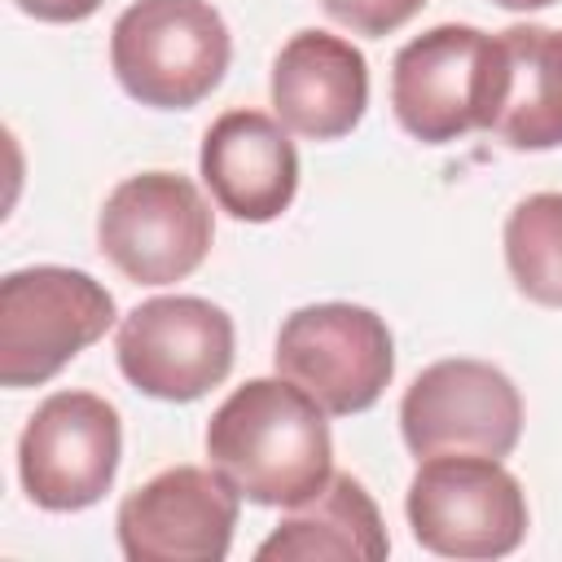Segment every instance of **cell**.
I'll return each instance as SVG.
<instances>
[{
    "mask_svg": "<svg viewBox=\"0 0 562 562\" xmlns=\"http://www.w3.org/2000/svg\"><path fill=\"white\" fill-rule=\"evenodd\" d=\"M404 514L422 549L465 562L514 553L531 518L522 483L501 465V457L483 452L422 457L404 496Z\"/></svg>",
    "mask_w": 562,
    "mask_h": 562,
    "instance_id": "3",
    "label": "cell"
},
{
    "mask_svg": "<svg viewBox=\"0 0 562 562\" xmlns=\"http://www.w3.org/2000/svg\"><path fill=\"white\" fill-rule=\"evenodd\" d=\"M272 360L329 417H351L382 400L395 373V342L373 307L307 303L281 321Z\"/></svg>",
    "mask_w": 562,
    "mask_h": 562,
    "instance_id": "6",
    "label": "cell"
},
{
    "mask_svg": "<svg viewBox=\"0 0 562 562\" xmlns=\"http://www.w3.org/2000/svg\"><path fill=\"white\" fill-rule=\"evenodd\" d=\"M215 220L180 171H140L110 189L97 215L101 255L136 285L184 281L211 250Z\"/></svg>",
    "mask_w": 562,
    "mask_h": 562,
    "instance_id": "7",
    "label": "cell"
},
{
    "mask_svg": "<svg viewBox=\"0 0 562 562\" xmlns=\"http://www.w3.org/2000/svg\"><path fill=\"white\" fill-rule=\"evenodd\" d=\"M241 492L211 465H171L123 496L119 549L127 562H220L233 549Z\"/></svg>",
    "mask_w": 562,
    "mask_h": 562,
    "instance_id": "11",
    "label": "cell"
},
{
    "mask_svg": "<svg viewBox=\"0 0 562 562\" xmlns=\"http://www.w3.org/2000/svg\"><path fill=\"white\" fill-rule=\"evenodd\" d=\"M13 4L40 22H83L101 9V0H13Z\"/></svg>",
    "mask_w": 562,
    "mask_h": 562,
    "instance_id": "18",
    "label": "cell"
},
{
    "mask_svg": "<svg viewBox=\"0 0 562 562\" xmlns=\"http://www.w3.org/2000/svg\"><path fill=\"white\" fill-rule=\"evenodd\" d=\"M114 325V294L61 263L18 268L0 281V382L44 386Z\"/></svg>",
    "mask_w": 562,
    "mask_h": 562,
    "instance_id": "5",
    "label": "cell"
},
{
    "mask_svg": "<svg viewBox=\"0 0 562 562\" xmlns=\"http://www.w3.org/2000/svg\"><path fill=\"white\" fill-rule=\"evenodd\" d=\"M119 457V408L92 391H57L31 413L18 439V479L40 509L75 514L110 492Z\"/></svg>",
    "mask_w": 562,
    "mask_h": 562,
    "instance_id": "9",
    "label": "cell"
},
{
    "mask_svg": "<svg viewBox=\"0 0 562 562\" xmlns=\"http://www.w3.org/2000/svg\"><path fill=\"white\" fill-rule=\"evenodd\" d=\"M228 57V26L206 0H136L110 31L114 79L154 110H189L211 97Z\"/></svg>",
    "mask_w": 562,
    "mask_h": 562,
    "instance_id": "2",
    "label": "cell"
},
{
    "mask_svg": "<svg viewBox=\"0 0 562 562\" xmlns=\"http://www.w3.org/2000/svg\"><path fill=\"white\" fill-rule=\"evenodd\" d=\"M492 4H501V9H514V13H531V9H549L553 0H492Z\"/></svg>",
    "mask_w": 562,
    "mask_h": 562,
    "instance_id": "19",
    "label": "cell"
},
{
    "mask_svg": "<svg viewBox=\"0 0 562 562\" xmlns=\"http://www.w3.org/2000/svg\"><path fill=\"white\" fill-rule=\"evenodd\" d=\"M369 105L364 53L329 31H299L272 61V110L307 140L347 136Z\"/></svg>",
    "mask_w": 562,
    "mask_h": 562,
    "instance_id": "13",
    "label": "cell"
},
{
    "mask_svg": "<svg viewBox=\"0 0 562 562\" xmlns=\"http://www.w3.org/2000/svg\"><path fill=\"white\" fill-rule=\"evenodd\" d=\"M400 435L417 461L443 452L509 457L522 435V395L487 360H435L400 400Z\"/></svg>",
    "mask_w": 562,
    "mask_h": 562,
    "instance_id": "10",
    "label": "cell"
},
{
    "mask_svg": "<svg viewBox=\"0 0 562 562\" xmlns=\"http://www.w3.org/2000/svg\"><path fill=\"white\" fill-rule=\"evenodd\" d=\"M505 268L540 307H562V193H531L505 220Z\"/></svg>",
    "mask_w": 562,
    "mask_h": 562,
    "instance_id": "16",
    "label": "cell"
},
{
    "mask_svg": "<svg viewBox=\"0 0 562 562\" xmlns=\"http://www.w3.org/2000/svg\"><path fill=\"white\" fill-rule=\"evenodd\" d=\"M233 316L198 294H162L136 303L114 334L123 378L167 404L202 400L233 369Z\"/></svg>",
    "mask_w": 562,
    "mask_h": 562,
    "instance_id": "8",
    "label": "cell"
},
{
    "mask_svg": "<svg viewBox=\"0 0 562 562\" xmlns=\"http://www.w3.org/2000/svg\"><path fill=\"white\" fill-rule=\"evenodd\" d=\"M391 553V536L382 527V514L360 479L329 474V483L294 505L268 540L255 549L259 562H325V558H364L378 562Z\"/></svg>",
    "mask_w": 562,
    "mask_h": 562,
    "instance_id": "15",
    "label": "cell"
},
{
    "mask_svg": "<svg viewBox=\"0 0 562 562\" xmlns=\"http://www.w3.org/2000/svg\"><path fill=\"white\" fill-rule=\"evenodd\" d=\"M501 92L496 35L443 22L413 35L391 66V110L400 127L426 145H448L465 132H487Z\"/></svg>",
    "mask_w": 562,
    "mask_h": 562,
    "instance_id": "4",
    "label": "cell"
},
{
    "mask_svg": "<svg viewBox=\"0 0 562 562\" xmlns=\"http://www.w3.org/2000/svg\"><path fill=\"white\" fill-rule=\"evenodd\" d=\"M198 167L220 211L246 224L285 215L299 193V149L290 127L263 110L220 114L202 136Z\"/></svg>",
    "mask_w": 562,
    "mask_h": 562,
    "instance_id": "12",
    "label": "cell"
},
{
    "mask_svg": "<svg viewBox=\"0 0 562 562\" xmlns=\"http://www.w3.org/2000/svg\"><path fill=\"white\" fill-rule=\"evenodd\" d=\"M211 465L250 501L294 509L334 474L325 408L290 378L241 382L206 422Z\"/></svg>",
    "mask_w": 562,
    "mask_h": 562,
    "instance_id": "1",
    "label": "cell"
},
{
    "mask_svg": "<svg viewBox=\"0 0 562 562\" xmlns=\"http://www.w3.org/2000/svg\"><path fill=\"white\" fill-rule=\"evenodd\" d=\"M501 92L492 136L509 149H558L562 145V31L518 22L496 31Z\"/></svg>",
    "mask_w": 562,
    "mask_h": 562,
    "instance_id": "14",
    "label": "cell"
},
{
    "mask_svg": "<svg viewBox=\"0 0 562 562\" xmlns=\"http://www.w3.org/2000/svg\"><path fill=\"white\" fill-rule=\"evenodd\" d=\"M422 4L426 0H321V9L334 22H342L356 35H369V40L400 31L404 22H413L422 13Z\"/></svg>",
    "mask_w": 562,
    "mask_h": 562,
    "instance_id": "17",
    "label": "cell"
}]
</instances>
